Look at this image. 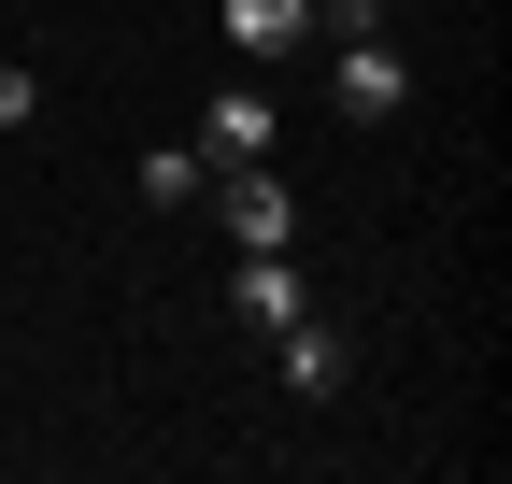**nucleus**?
<instances>
[{"mask_svg":"<svg viewBox=\"0 0 512 484\" xmlns=\"http://www.w3.org/2000/svg\"><path fill=\"white\" fill-rule=\"evenodd\" d=\"M200 200H214V228L242 242V257H256V242H299V186H285L271 157H228L214 186H200Z\"/></svg>","mask_w":512,"mask_h":484,"instance_id":"f257e3e1","label":"nucleus"},{"mask_svg":"<svg viewBox=\"0 0 512 484\" xmlns=\"http://www.w3.org/2000/svg\"><path fill=\"white\" fill-rule=\"evenodd\" d=\"M328 100L356 114V129H384V114L413 100V57H399V29H356V43H328Z\"/></svg>","mask_w":512,"mask_h":484,"instance_id":"f03ea898","label":"nucleus"},{"mask_svg":"<svg viewBox=\"0 0 512 484\" xmlns=\"http://www.w3.org/2000/svg\"><path fill=\"white\" fill-rule=\"evenodd\" d=\"M285 143V100H271V72H228L214 100H200V157L228 171V157H271Z\"/></svg>","mask_w":512,"mask_h":484,"instance_id":"7ed1b4c3","label":"nucleus"},{"mask_svg":"<svg viewBox=\"0 0 512 484\" xmlns=\"http://www.w3.org/2000/svg\"><path fill=\"white\" fill-rule=\"evenodd\" d=\"M228 314H242V328H299V314H313V285H299L285 242H256V257L228 271Z\"/></svg>","mask_w":512,"mask_h":484,"instance_id":"20e7f679","label":"nucleus"},{"mask_svg":"<svg viewBox=\"0 0 512 484\" xmlns=\"http://www.w3.org/2000/svg\"><path fill=\"white\" fill-rule=\"evenodd\" d=\"M214 29L271 72V57H313V0H214Z\"/></svg>","mask_w":512,"mask_h":484,"instance_id":"39448f33","label":"nucleus"},{"mask_svg":"<svg viewBox=\"0 0 512 484\" xmlns=\"http://www.w3.org/2000/svg\"><path fill=\"white\" fill-rule=\"evenodd\" d=\"M285 385H299V399H342V385H356V342H342L328 314H299V328H285Z\"/></svg>","mask_w":512,"mask_h":484,"instance_id":"423d86ee","label":"nucleus"},{"mask_svg":"<svg viewBox=\"0 0 512 484\" xmlns=\"http://www.w3.org/2000/svg\"><path fill=\"white\" fill-rule=\"evenodd\" d=\"M200 186H214V157H200V143H171V157H143V200H200Z\"/></svg>","mask_w":512,"mask_h":484,"instance_id":"0eeeda50","label":"nucleus"},{"mask_svg":"<svg viewBox=\"0 0 512 484\" xmlns=\"http://www.w3.org/2000/svg\"><path fill=\"white\" fill-rule=\"evenodd\" d=\"M356 29H399L384 0H313V43H356Z\"/></svg>","mask_w":512,"mask_h":484,"instance_id":"6e6552de","label":"nucleus"},{"mask_svg":"<svg viewBox=\"0 0 512 484\" xmlns=\"http://www.w3.org/2000/svg\"><path fill=\"white\" fill-rule=\"evenodd\" d=\"M29 114H43V72H29V57H0V129H29Z\"/></svg>","mask_w":512,"mask_h":484,"instance_id":"1a4fd4ad","label":"nucleus"}]
</instances>
